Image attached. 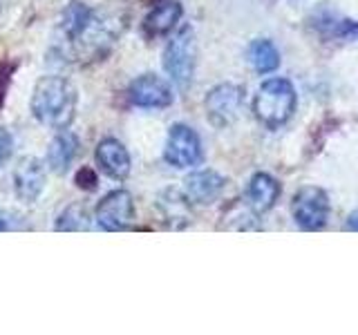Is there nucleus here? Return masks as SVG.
<instances>
[{
    "label": "nucleus",
    "mask_w": 358,
    "mask_h": 335,
    "mask_svg": "<svg viewBox=\"0 0 358 335\" xmlns=\"http://www.w3.org/2000/svg\"><path fill=\"white\" fill-rule=\"evenodd\" d=\"M90 215L83 206H70L56 221V230H87Z\"/></svg>",
    "instance_id": "18"
},
{
    "label": "nucleus",
    "mask_w": 358,
    "mask_h": 335,
    "mask_svg": "<svg viewBox=\"0 0 358 335\" xmlns=\"http://www.w3.org/2000/svg\"><path fill=\"white\" fill-rule=\"evenodd\" d=\"M329 195L318 186H305L300 188L291 201V215L302 230H320L329 221Z\"/></svg>",
    "instance_id": "4"
},
{
    "label": "nucleus",
    "mask_w": 358,
    "mask_h": 335,
    "mask_svg": "<svg viewBox=\"0 0 358 335\" xmlns=\"http://www.w3.org/2000/svg\"><path fill=\"white\" fill-rule=\"evenodd\" d=\"M31 114L45 128H70L76 114V87L63 76H43L31 94Z\"/></svg>",
    "instance_id": "1"
},
{
    "label": "nucleus",
    "mask_w": 358,
    "mask_h": 335,
    "mask_svg": "<svg viewBox=\"0 0 358 335\" xmlns=\"http://www.w3.org/2000/svg\"><path fill=\"white\" fill-rule=\"evenodd\" d=\"M278 197H280V184L275 177L266 172H257L251 177L249 186H246V206H249L255 215H262V212L271 210L275 206Z\"/></svg>",
    "instance_id": "11"
},
{
    "label": "nucleus",
    "mask_w": 358,
    "mask_h": 335,
    "mask_svg": "<svg viewBox=\"0 0 358 335\" xmlns=\"http://www.w3.org/2000/svg\"><path fill=\"white\" fill-rule=\"evenodd\" d=\"M11 228V223L7 221V217L3 215V212H0V230H9Z\"/></svg>",
    "instance_id": "22"
},
{
    "label": "nucleus",
    "mask_w": 358,
    "mask_h": 335,
    "mask_svg": "<svg viewBox=\"0 0 358 335\" xmlns=\"http://www.w3.org/2000/svg\"><path fill=\"white\" fill-rule=\"evenodd\" d=\"M224 177L215 170H197L186 177L184 181V195L188 201L195 204H213L224 190Z\"/></svg>",
    "instance_id": "10"
},
{
    "label": "nucleus",
    "mask_w": 358,
    "mask_h": 335,
    "mask_svg": "<svg viewBox=\"0 0 358 335\" xmlns=\"http://www.w3.org/2000/svg\"><path fill=\"white\" fill-rule=\"evenodd\" d=\"M249 63L257 74H271L280 67V52L271 40L257 38L249 47Z\"/></svg>",
    "instance_id": "16"
},
{
    "label": "nucleus",
    "mask_w": 358,
    "mask_h": 335,
    "mask_svg": "<svg viewBox=\"0 0 358 335\" xmlns=\"http://www.w3.org/2000/svg\"><path fill=\"white\" fill-rule=\"evenodd\" d=\"M347 228L354 230V232H358V212H352V215L347 217Z\"/></svg>",
    "instance_id": "21"
},
{
    "label": "nucleus",
    "mask_w": 358,
    "mask_h": 335,
    "mask_svg": "<svg viewBox=\"0 0 358 335\" xmlns=\"http://www.w3.org/2000/svg\"><path fill=\"white\" fill-rule=\"evenodd\" d=\"M94 22V14L85 3H78V0H72L70 5L65 7V11L61 14V22H59V31L65 40L76 43L83 34L90 29V25Z\"/></svg>",
    "instance_id": "14"
},
{
    "label": "nucleus",
    "mask_w": 358,
    "mask_h": 335,
    "mask_svg": "<svg viewBox=\"0 0 358 335\" xmlns=\"http://www.w3.org/2000/svg\"><path fill=\"white\" fill-rule=\"evenodd\" d=\"M244 103V89L233 83H222L213 87L206 96V117L213 126L227 128L238 119Z\"/></svg>",
    "instance_id": "5"
},
{
    "label": "nucleus",
    "mask_w": 358,
    "mask_h": 335,
    "mask_svg": "<svg viewBox=\"0 0 358 335\" xmlns=\"http://www.w3.org/2000/svg\"><path fill=\"white\" fill-rule=\"evenodd\" d=\"M14 186L16 195L25 204H34L45 190V165L36 156H25L14 170Z\"/></svg>",
    "instance_id": "9"
},
{
    "label": "nucleus",
    "mask_w": 358,
    "mask_h": 335,
    "mask_svg": "<svg viewBox=\"0 0 358 335\" xmlns=\"http://www.w3.org/2000/svg\"><path fill=\"white\" fill-rule=\"evenodd\" d=\"M11 150H14V139H11V134L7 130L0 128V168L9 161Z\"/></svg>",
    "instance_id": "20"
},
{
    "label": "nucleus",
    "mask_w": 358,
    "mask_h": 335,
    "mask_svg": "<svg viewBox=\"0 0 358 335\" xmlns=\"http://www.w3.org/2000/svg\"><path fill=\"white\" fill-rule=\"evenodd\" d=\"M96 163L108 177L126 179L130 174V154L117 139H106L96 145Z\"/></svg>",
    "instance_id": "13"
},
{
    "label": "nucleus",
    "mask_w": 358,
    "mask_h": 335,
    "mask_svg": "<svg viewBox=\"0 0 358 335\" xmlns=\"http://www.w3.org/2000/svg\"><path fill=\"white\" fill-rule=\"evenodd\" d=\"M94 219L103 230H110V232L126 230L134 219L132 195L126 193V190H112V193L101 199V204L96 206Z\"/></svg>",
    "instance_id": "7"
},
{
    "label": "nucleus",
    "mask_w": 358,
    "mask_h": 335,
    "mask_svg": "<svg viewBox=\"0 0 358 335\" xmlns=\"http://www.w3.org/2000/svg\"><path fill=\"white\" fill-rule=\"evenodd\" d=\"M99 184V179H96V172L92 170V168H83V170H78L76 172V186L78 188H83V190H94Z\"/></svg>",
    "instance_id": "19"
},
{
    "label": "nucleus",
    "mask_w": 358,
    "mask_h": 335,
    "mask_svg": "<svg viewBox=\"0 0 358 335\" xmlns=\"http://www.w3.org/2000/svg\"><path fill=\"white\" fill-rule=\"evenodd\" d=\"M76 152H78V139L74 137L72 132L61 130L52 139L50 148H48V165H50V170L56 172V174L67 172V168L72 165Z\"/></svg>",
    "instance_id": "15"
},
{
    "label": "nucleus",
    "mask_w": 358,
    "mask_h": 335,
    "mask_svg": "<svg viewBox=\"0 0 358 335\" xmlns=\"http://www.w3.org/2000/svg\"><path fill=\"white\" fill-rule=\"evenodd\" d=\"M166 161L175 168H193L201 161V141L197 137V132L188 126H177L171 128L164 150Z\"/></svg>",
    "instance_id": "6"
},
{
    "label": "nucleus",
    "mask_w": 358,
    "mask_h": 335,
    "mask_svg": "<svg viewBox=\"0 0 358 335\" xmlns=\"http://www.w3.org/2000/svg\"><path fill=\"white\" fill-rule=\"evenodd\" d=\"M182 14H184V9L177 0H159V3L152 5V9L143 18V34L150 38L164 36V34L173 31V27L179 22Z\"/></svg>",
    "instance_id": "12"
},
{
    "label": "nucleus",
    "mask_w": 358,
    "mask_h": 335,
    "mask_svg": "<svg viewBox=\"0 0 358 335\" xmlns=\"http://www.w3.org/2000/svg\"><path fill=\"white\" fill-rule=\"evenodd\" d=\"M296 87L287 78H268L260 85L253 98V114L266 128H280L296 112Z\"/></svg>",
    "instance_id": "2"
},
{
    "label": "nucleus",
    "mask_w": 358,
    "mask_h": 335,
    "mask_svg": "<svg viewBox=\"0 0 358 335\" xmlns=\"http://www.w3.org/2000/svg\"><path fill=\"white\" fill-rule=\"evenodd\" d=\"M320 31L327 38L343 40V43H358V20L350 18H324Z\"/></svg>",
    "instance_id": "17"
},
{
    "label": "nucleus",
    "mask_w": 358,
    "mask_h": 335,
    "mask_svg": "<svg viewBox=\"0 0 358 335\" xmlns=\"http://www.w3.org/2000/svg\"><path fill=\"white\" fill-rule=\"evenodd\" d=\"M128 96L137 107H168L173 103V89L164 78L155 74H143L139 78H134L128 87Z\"/></svg>",
    "instance_id": "8"
},
{
    "label": "nucleus",
    "mask_w": 358,
    "mask_h": 335,
    "mask_svg": "<svg viewBox=\"0 0 358 335\" xmlns=\"http://www.w3.org/2000/svg\"><path fill=\"white\" fill-rule=\"evenodd\" d=\"M195 59H197L195 31L190 27L179 29L173 36V40L166 45V52H164V70L173 78V83L177 87L186 89L190 81H193Z\"/></svg>",
    "instance_id": "3"
}]
</instances>
